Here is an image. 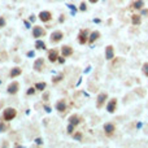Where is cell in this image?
Listing matches in <instances>:
<instances>
[{"label":"cell","instance_id":"cell-23","mask_svg":"<svg viewBox=\"0 0 148 148\" xmlns=\"http://www.w3.org/2000/svg\"><path fill=\"white\" fill-rule=\"evenodd\" d=\"M142 70H143L144 75L148 77V62H144V64H143V68H142Z\"/></svg>","mask_w":148,"mask_h":148},{"label":"cell","instance_id":"cell-7","mask_svg":"<svg viewBox=\"0 0 148 148\" xmlns=\"http://www.w3.org/2000/svg\"><path fill=\"white\" fill-rule=\"evenodd\" d=\"M105 59L109 61L114 59V48H113V45H108L105 48Z\"/></svg>","mask_w":148,"mask_h":148},{"label":"cell","instance_id":"cell-34","mask_svg":"<svg viewBox=\"0 0 148 148\" xmlns=\"http://www.w3.org/2000/svg\"><path fill=\"white\" fill-rule=\"evenodd\" d=\"M4 107V100H0V109Z\"/></svg>","mask_w":148,"mask_h":148},{"label":"cell","instance_id":"cell-11","mask_svg":"<svg viewBox=\"0 0 148 148\" xmlns=\"http://www.w3.org/2000/svg\"><path fill=\"white\" fill-rule=\"evenodd\" d=\"M18 87H20V84H18V82H12L8 86V88H7V91L10 94V95H14L17 91H18Z\"/></svg>","mask_w":148,"mask_h":148},{"label":"cell","instance_id":"cell-12","mask_svg":"<svg viewBox=\"0 0 148 148\" xmlns=\"http://www.w3.org/2000/svg\"><path fill=\"white\" fill-rule=\"evenodd\" d=\"M61 53L64 57H68V56H72L73 55V48L70 45H62L61 47Z\"/></svg>","mask_w":148,"mask_h":148},{"label":"cell","instance_id":"cell-31","mask_svg":"<svg viewBox=\"0 0 148 148\" xmlns=\"http://www.w3.org/2000/svg\"><path fill=\"white\" fill-rule=\"evenodd\" d=\"M35 143L39 144V146H42V144H43V140H42L40 138H38V139H35Z\"/></svg>","mask_w":148,"mask_h":148},{"label":"cell","instance_id":"cell-30","mask_svg":"<svg viewBox=\"0 0 148 148\" xmlns=\"http://www.w3.org/2000/svg\"><path fill=\"white\" fill-rule=\"evenodd\" d=\"M4 26H5V20H4V17H0V29Z\"/></svg>","mask_w":148,"mask_h":148},{"label":"cell","instance_id":"cell-2","mask_svg":"<svg viewBox=\"0 0 148 148\" xmlns=\"http://www.w3.org/2000/svg\"><path fill=\"white\" fill-rule=\"evenodd\" d=\"M62 38H64V34H62V31H60V30H56L51 34V42L52 43H59Z\"/></svg>","mask_w":148,"mask_h":148},{"label":"cell","instance_id":"cell-37","mask_svg":"<svg viewBox=\"0 0 148 148\" xmlns=\"http://www.w3.org/2000/svg\"><path fill=\"white\" fill-rule=\"evenodd\" d=\"M8 146H9V144L7 143V142H3V147H8Z\"/></svg>","mask_w":148,"mask_h":148},{"label":"cell","instance_id":"cell-5","mask_svg":"<svg viewBox=\"0 0 148 148\" xmlns=\"http://www.w3.org/2000/svg\"><path fill=\"white\" fill-rule=\"evenodd\" d=\"M104 131H105L107 136H112L113 133H114V125H113L112 122H107L104 125Z\"/></svg>","mask_w":148,"mask_h":148},{"label":"cell","instance_id":"cell-8","mask_svg":"<svg viewBox=\"0 0 148 148\" xmlns=\"http://www.w3.org/2000/svg\"><path fill=\"white\" fill-rule=\"evenodd\" d=\"M59 59V51L57 49H49L48 51V60L51 62H56Z\"/></svg>","mask_w":148,"mask_h":148},{"label":"cell","instance_id":"cell-25","mask_svg":"<svg viewBox=\"0 0 148 148\" xmlns=\"http://www.w3.org/2000/svg\"><path fill=\"white\" fill-rule=\"evenodd\" d=\"M5 130H7V126L4 125V122H3V121H0V133H4Z\"/></svg>","mask_w":148,"mask_h":148},{"label":"cell","instance_id":"cell-1","mask_svg":"<svg viewBox=\"0 0 148 148\" xmlns=\"http://www.w3.org/2000/svg\"><path fill=\"white\" fill-rule=\"evenodd\" d=\"M16 116H17V111L14 108H7V109H4V112H3V118L5 121H10V119H13Z\"/></svg>","mask_w":148,"mask_h":148},{"label":"cell","instance_id":"cell-10","mask_svg":"<svg viewBox=\"0 0 148 148\" xmlns=\"http://www.w3.org/2000/svg\"><path fill=\"white\" fill-rule=\"evenodd\" d=\"M116 108H117V99H112L109 100V103L107 105V111L109 113H114L116 112Z\"/></svg>","mask_w":148,"mask_h":148},{"label":"cell","instance_id":"cell-38","mask_svg":"<svg viewBox=\"0 0 148 148\" xmlns=\"http://www.w3.org/2000/svg\"><path fill=\"white\" fill-rule=\"evenodd\" d=\"M99 0H90V3H92V4H95V3H98Z\"/></svg>","mask_w":148,"mask_h":148},{"label":"cell","instance_id":"cell-26","mask_svg":"<svg viewBox=\"0 0 148 148\" xmlns=\"http://www.w3.org/2000/svg\"><path fill=\"white\" fill-rule=\"evenodd\" d=\"M73 138L77 139V140H81V139H82V134H81V133H75V134L73 135Z\"/></svg>","mask_w":148,"mask_h":148},{"label":"cell","instance_id":"cell-17","mask_svg":"<svg viewBox=\"0 0 148 148\" xmlns=\"http://www.w3.org/2000/svg\"><path fill=\"white\" fill-rule=\"evenodd\" d=\"M142 22V17L139 14H133L131 16V24L133 25H140Z\"/></svg>","mask_w":148,"mask_h":148},{"label":"cell","instance_id":"cell-29","mask_svg":"<svg viewBox=\"0 0 148 148\" xmlns=\"http://www.w3.org/2000/svg\"><path fill=\"white\" fill-rule=\"evenodd\" d=\"M79 9H81V10H83V12H84V10L87 9V5H86V3H81V5H79Z\"/></svg>","mask_w":148,"mask_h":148},{"label":"cell","instance_id":"cell-14","mask_svg":"<svg viewBox=\"0 0 148 148\" xmlns=\"http://www.w3.org/2000/svg\"><path fill=\"white\" fill-rule=\"evenodd\" d=\"M56 109H57L59 112H65L66 111V101L64 99L59 100L57 103H56Z\"/></svg>","mask_w":148,"mask_h":148},{"label":"cell","instance_id":"cell-16","mask_svg":"<svg viewBox=\"0 0 148 148\" xmlns=\"http://www.w3.org/2000/svg\"><path fill=\"white\" fill-rule=\"evenodd\" d=\"M79 122H81V117H79L78 114H72V116L69 117V123L74 125V126H77Z\"/></svg>","mask_w":148,"mask_h":148},{"label":"cell","instance_id":"cell-21","mask_svg":"<svg viewBox=\"0 0 148 148\" xmlns=\"http://www.w3.org/2000/svg\"><path fill=\"white\" fill-rule=\"evenodd\" d=\"M45 87H47V84H45L44 82L35 83V88H37V90H39V91H43V90H45Z\"/></svg>","mask_w":148,"mask_h":148},{"label":"cell","instance_id":"cell-39","mask_svg":"<svg viewBox=\"0 0 148 148\" xmlns=\"http://www.w3.org/2000/svg\"><path fill=\"white\" fill-rule=\"evenodd\" d=\"M143 13H144V14H148V10H147V9H144V10H143Z\"/></svg>","mask_w":148,"mask_h":148},{"label":"cell","instance_id":"cell-32","mask_svg":"<svg viewBox=\"0 0 148 148\" xmlns=\"http://www.w3.org/2000/svg\"><path fill=\"white\" fill-rule=\"evenodd\" d=\"M57 60H59V62H60V64H64V62H65V59H64V56H62V57H59Z\"/></svg>","mask_w":148,"mask_h":148},{"label":"cell","instance_id":"cell-28","mask_svg":"<svg viewBox=\"0 0 148 148\" xmlns=\"http://www.w3.org/2000/svg\"><path fill=\"white\" fill-rule=\"evenodd\" d=\"M73 131H74V125L69 123V126H68V133H69V134H73Z\"/></svg>","mask_w":148,"mask_h":148},{"label":"cell","instance_id":"cell-18","mask_svg":"<svg viewBox=\"0 0 148 148\" xmlns=\"http://www.w3.org/2000/svg\"><path fill=\"white\" fill-rule=\"evenodd\" d=\"M21 73H22V70L20 69V68H13V69L10 70L9 75L12 77V78H14V77H18V75H21Z\"/></svg>","mask_w":148,"mask_h":148},{"label":"cell","instance_id":"cell-13","mask_svg":"<svg viewBox=\"0 0 148 148\" xmlns=\"http://www.w3.org/2000/svg\"><path fill=\"white\" fill-rule=\"evenodd\" d=\"M43 65H44V59H37L35 62H34V69H35L37 72H40L43 69Z\"/></svg>","mask_w":148,"mask_h":148},{"label":"cell","instance_id":"cell-19","mask_svg":"<svg viewBox=\"0 0 148 148\" xmlns=\"http://www.w3.org/2000/svg\"><path fill=\"white\" fill-rule=\"evenodd\" d=\"M144 7V1L143 0H136V1L133 3V8L134 9H143Z\"/></svg>","mask_w":148,"mask_h":148},{"label":"cell","instance_id":"cell-27","mask_svg":"<svg viewBox=\"0 0 148 148\" xmlns=\"http://www.w3.org/2000/svg\"><path fill=\"white\" fill-rule=\"evenodd\" d=\"M35 87H30L29 90H27V95H34V94H35Z\"/></svg>","mask_w":148,"mask_h":148},{"label":"cell","instance_id":"cell-24","mask_svg":"<svg viewBox=\"0 0 148 148\" xmlns=\"http://www.w3.org/2000/svg\"><path fill=\"white\" fill-rule=\"evenodd\" d=\"M62 79V74H60V75H57V77H53V79H52V82L53 83H57V82H60Z\"/></svg>","mask_w":148,"mask_h":148},{"label":"cell","instance_id":"cell-33","mask_svg":"<svg viewBox=\"0 0 148 148\" xmlns=\"http://www.w3.org/2000/svg\"><path fill=\"white\" fill-rule=\"evenodd\" d=\"M48 96H49V94H48V92H45V94L43 95V100H47V99H48Z\"/></svg>","mask_w":148,"mask_h":148},{"label":"cell","instance_id":"cell-15","mask_svg":"<svg viewBox=\"0 0 148 148\" xmlns=\"http://www.w3.org/2000/svg\"><path fill=\"white\" fill-rule=\"evenodd\" d=\"M99 38H100V33H99V31H92V33H91V35L88 37V43L92 44L94 42L98 40Z\"/></svg>","mask_w":148,"mask_h":148},{"label":"cell","instance_id":"cell-6","mask_svg":"<svg viewBox=\"0 0 148 148\" xmlns=\"http://www.w3.org/2000/svg\"><path fill=\"white\" fill-rule=\"evenodd\" d=\"M39 20L43 21V22H48L52 20V14H51V12H48V10H43V12L39 13Z\"/></svg>","mask_w":148,"mask_h":148},{"label":"cell","instance_id":"cell-20","mask_svg":"<svg viewBox=\"0 0 148 148\" xmlns=\"http://www.w3.org/2000/svg\"><path fill=\"white\" fill-rule=\"evenodd\" d=\"M35 48H38V49H45V43L42 42V40H37L35 42Z\"/></svg>","mask_w":148,"mask_h":148},{"label":"cell","instance_id":"cell-4","mask_svg":"<svg viewBox=\"0 0 148 148\" xmlns=\"http://www.w3.org/2000/svg\"><path fill=\"white\" fill-rule=\"evenodd\" d=\"M108 99V95L105 94V92H101L99 96H98V99H96V108H100L104 105V103H105V100Z\"/></svg>","mask_w":148,"mask_h":148},{"label":"cell","instance_id":"cell-3","mask_svg":"<svg viewBox=\"0 0 148 148\" xmlns=\"http://www.w3.org/2000/svg\"><path fill=\"white\" fill-rule=\"evenodd\" d=\"M87 34H88V30H81V31H79V34H78V42L81 43V44H86L88 42Z\"/></svg>","mask_w":148,"mask_h":148},{"label":"cell","instance_id":"cell-22","mask_svg":"<svg viewBox=\"0 0 148 148\" xmlns=\"http://www.w3.org/2000/svg\"><path fill=\"white\" fill-rule=\"evenodd\" d=\"M7 59H8L7 52H4V51H0V61H5Z\"/></svg>","mask_w":148,"mask_h":148},{"label":"cell","instance_id":"cell-9","mask_svg":"<svg viewBox=\"0 0 148 148\" xmlns=\"http://www.w3.org/2000/svg\"><path fill=\"white\" fill-rule=\"evenodd\" d=\"M44 34H45V31H44L43 27H40V26H34V29H33V37H34V38H40L42 35H44Z\"/></svg>","mask_w":148,"mask_h":148},{"label":"cell","instance_id":"cell-35","mask_svg":"<svg viewBox=\"0 0 148 148\" xmlns=\"http://www.w3.org/2000/svg\"><path fill=\"white\" fill-rule=\"evenodd\" d=\"M30 21H31V22L35 21V16H30Z\"/></svg>","mask_w":148,"mask_h":148},{"label":"cell","instance_id":"cell-36","mask_svg":"<svg viewBox=\"0 0 148 148\" xmlns=\"http://www.w3.org/2000/svg\"><path fill=\"white\" fill-rule=\"evenodd\" d=\"M64 17H65V16H61V17H60V20H59V21H60V22H64V20H65V18H64Z\"/></svg>","mask_w":148,"mask_h":148}]
</instances>
